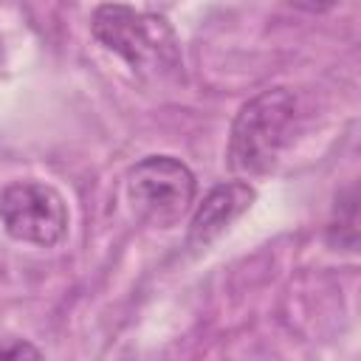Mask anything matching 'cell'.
Listing matches in <instances>:
<instances>
[{"label": "cell", "instance_id": "2", "mask_svg": "<svg viewBox=\"0 0 361 361\" xmlns=\"http://www.w3.org/2000/svg\"><path fill=\"white\" fill-rule=\"evenodd\" d=\"M93 37L113 54H118L138 73H178L180 48L169 23L158 14L138 11L124 3H104L90 20Z\"/></svg>", "mask_w": 361, "mask_h": 361}, {"label": "cell", "instance_id": "5", "mask_svg": "<svg viewBox=\"0 0 361 361\" xmlns=\"http://www.w3.org/2000/svg\"><path fill=\"white\" fill-rule=\"evenodd\" d=\"M254 203V189L245 180H228L214 186L203 203L195 209L192 223H189V245L192 248H206L214 243L248 206Z\"/></svg>", "mask_w": 361, "mask_h": 361}, {"label": "cell", "instance_id": "4", "mask_svg": "<svg viewBox=\"0 0 361 361\" xmlns=\"http://www.w3.org/2000/svg\"><path fill=\"white\" fill-rule=\"evenodd\" d=\"M0 223L14 240L51 248L68 234V206L48 183L14 180L0 189Z\"/></svg>", "mask_w": 361, "mask_h": 361}, {"label": "cell", "instance_id": "3", "mask_svg": "<svg viewBox=\"0 0 361 361\" xmlns=\"http://www.w3.org/2000/svg\"><path fill=\"white\" fill-rule=\"evenodd\" d=\"M192 169L172 155H147L127 172V197L152 226H175L195 200Z\"/></svg>", "mask_w": 361, "mask_h": 361}, {"label": "cell", "instance_id": "1", "mask_svg": "<svg viewBox=\"0 0 361 361\" xmlns=\"http://www.w3.org/2000/svg\"><path fill=\"white\" fill-rule=\"evenodd\" d=\"M299 124V96L290 87H271L248 99L234 116L228 135V166L254 178L274 169Z\"/></svg>", "mask_w": 361, "mask_h": 361}, {"label": "cell", "instance_id": "7", "mask_svg": "<svg viewBox=\"0 0 361 361\" xmlns=\"http://www.w3.org/2000/svg\"><path fill=\"white\" fill-rule=\"evenodd\" d=\"M288 3L296 6V8H302V11H313V14L327 11V8L336 6V0H288Z\"/></svg>", "mask_w": 361, "mask_h": 361}, {"label": "cell", "instance_id": "6", "mask_svg": "<svg viewBox=\"0 0 361 361\" xmlns=\"http://www.w3.org/2000/svg\"><path fill=\"white\" fill-rule=\"evenodd\" d=\"M23 355H39V350L25 344L23 338L14 344H0V358H23Z\"/></svg>", "mask_w": 361, "mask_h": 361}]
</instances>
